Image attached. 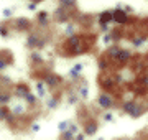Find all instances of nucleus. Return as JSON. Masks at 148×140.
I'll use <instances>...</instances> for the list:
<instances>
[{
	"instance_id": "obj_1",
	"label": "nucleus",
	"mask_w": 148,
	"mask_h": 140,
	"mask_svg": "<svg viewBox=\"0 0 148 140\" xmlns=\"http://www.w3.org/2000/svg\"><path fill=\"white\" fill-rule=\"evenodd\" d=\"M123 109H125V112L130 114V115H133V117H138V115L142 114V107H137L135 102H127L125 106H123Z\"/></svg>"
},
{
	"instance_id": "obj_2",
	"label": "nucleus",
	"mask_w": 148,
	"mask_h": 140,
	"mask_svg": "<svg viewBox=\"0 0 148 140\" xmlns=\"http://www.w3.org/2000/svg\"><path fill=\"white\" fill-rule=\"evenodd\" d=\"M112 97L110 96H106V94H102L101 97H99V104H101V107H104V109H107V107H110L112 106Z\"/></svg>"
},
{
	"instance_id": "obj_3",
	"label": "nucleus",
	"mask_w": 148,
	"mask_h": 140,
	"mask_svg": "<svg viewBox=\"0 0 148 140\" xmlns=\"http://www.w3.org/2000/svg\"><path fill=\"white\" fill-rule=\"evenodd\" d=\"M114 22H117V23H125V22H127V13H123L122 10L114 12Z\"/></svg>"
},
{
	"instance_id": "obj_4",
	"label": "nucleus",
	"mask_w": 148,
	"mask_h": 140,
	"mask_svg": "<svg viewBox=\"0 0 148 140\" xmlns=\"http://www.w3.org/2000/svg\"><path fill=\"white\" fill-rule=\"evenodd\" d=\"M128 58H130V53H128V51H123V49H120V51L117 53V56H115V59L117 61H120V63L128 61Z\"/></svg>"
},
{
	"instance_id": "obj_5",
	"label": "nucleus",
	"mask_w": 148,
	"mask_h": 140,
	"mask_svg": "<svg viewBox=\"0 0 148 140\" xmlns=\"http://www.w3.org/2000/svg\"><path fill=\"white\" fill-rule=\"evenodd\" d=\"M112 20H114V13H110V12H106L101 15V23H109Z\"/></svg>"
},
{
	"instance_id": "obj_6",
	"label": "nucleus",
	"mask_w": 148,
	"mask_h": 140,
	"mask_svg": "<svg viewBox=\"0 0 148 140\" xmlns=\"http://www.w3.org/2000/svg\"><path fill=\"white\" fill-rule=\"evenodd\" d=\"M27 94H28V87L27 86H18L16 87V96H23L25 97Z\"/></svg>"
},
{
	"instance_id": "obj_7",
	"label": "nucleus",
	"mask_w": 148,
	"mask_h": 140,
	"mask_svg": "<svg viewBox=\"0 0 148 140\" xmlns=\"http://www.w3.org/2000/svg\"><path fill=\"white\" fill-rule=\"evenodd\" d=\"M81 71H82V66H81V65L74 66L73 69H71V76H73V78H77V76H79V73H81Z\"/></svg>"
},
{
	"instance_id": "obj_8",
	"label": "nucleus",
	"mask_w": 148,
	"mask_h": 140,
	"mask_svg": "<svg viewBox=\"0 0 148 140\" xmlns=\"http://www.w3.org/2000/svg\"><path fill=\"white\" fill-rule=\"evenodd\" d=\"M95 130H97V124H94V122H92V124L87 125V129H86V134H87V135L95 134Z\"/></svg>"
},
{
	"instance_id": "obj_9",
	"label": "nucleus",
	"mask_w": 148,
	"mask_h": 140,
	"mask_svg": "<svg viewBox=\"0 0 148 140\" xmlns=\"http://www.w3.org/2000/svg\"><path fill=\"white\" fill-rule=\"evenodd\" d=\"M27 27H28V22L25 18H20V20L16 22V28H18V30H23V28H27Z\"/></svg>"
},
{
	"instance_id": "obj_10",
	"label": "nucleus",
	"mask_w": 148,
	"mask_h": 140,
	"mask_svg": "<svg viewBox=\"0 0 148 140\" xmlns=\"http://www.w3.org/2000/svg\"><path fill=\"white\" fill-rule=\"evenodd\" d=\"M46 82L49 84V86H54V84H58V78H56V76H48Z\"/></svg>"
},
{
	"instance_id": "obj_11",
	"label": "nucleus",
	"mask_w": 148,
	"mask_h": 140,
	"mask_svg": "<svg viewBox=\"0 0 148 140\" xmlns=\"http://www.w3.org/2000/svg\"><path fill=\"white\" fill-rule=\"evenodd\" d=\"M59 3H61L63 8H66V7H73L74 5V0H59Z\"/></svg>"
},
{
	"instance_id": "obj_12",
	"label": "nucleus",
	"mask_w": 148,
	"mask_h": 140,
	"mask_svg": "<svg viewBox=\"0 0 148 140\" xmlns=\"http://www.w3.org/2000/svg\"><path fill=\"white\" fill-rule=\"evenodd\" d=\"M10 101V97H8V94H0V106H3V104H7Z\"/></svg>"
},
{
	"instance_id": "obj_13",
	"label": "nucleus",
	"mask_w": 148,
	"mask_h": 140,
	"mask_svg": "<svg viewBox=\"0 0 148 140\" xmlns=\"http://www.w3.org/2000/svg\"><path fill=\"white\" fill-rule=\"evenodd\" d=\"M5 119H8V112H7V109L0 107V120H5Z\"/></svg>"
},
{
	"instance_id": "obj_14",
	"label": "nucleus",
	"mask_w": 148,
	"mask_h": 140,
	"mask_svg": "<svg viewBox=\"0 0 148 140\" xmlns=\"http://www.w3.org/2000/svg\"><path fill=\"white\" fill-rule=\"evenodd\" d=\"M25 101H27L28 104H35V102H36L35 96H32V94H27V96H25Z\"/></svg>"
},
{
	"instance_id": "obj_15",
	"label": "nucleus",
	"mask_w": 148,
	"mask_h": 140,
	"mask_svg": "<svg viewBox=\"0 0 148 140\" xmlns=\"http://www.w3.org/2000/svg\"><path fill=\"white\" fill-rule=\"evenodd\" d=\"M0 35H2V36H8V30H7L5 27H0Z\"/></svg>"
},
{
	"instance_id": "obj_16",
	"label": "nucleus",
	"mask_w": 148,
	"mask_h": 140,
	"mask_svg": "<svg viewBox=\"0 0 148 140\" xmlns=\"http://www.w3.org/2000/svg\"><path fill=\"white\" fill-rule=\"evenodd\" d=\"M64 129L68 130V124H66V122H61V124H59V130H61V132H64Z\"/></svg>"
},
{
	"instance_id": "obj_17",
	"label": "nucleus",
	"mask_w": 148,
	"mask_h": 140,
	"mask_svg": "<svg viewBox=\"0 0 148 140\" xmlns=\"http://www.w3.org/2000/svg\"><path fill=\"white\" fill-rule=\"evenodd\" d=\"M56 104H58V101L53 99V101H49V102H48V107H56Z\"/></svg>"
},
{
	"instance_id": "obj_18",
	"label": "nucleus",
	"mask_w": 148,
	"mask_h": 140,
	"mask_svg": "<svg viewBox=\"0 0 148 140\" xmlns=\"http://www.w3.org/2000/svg\"><path fill=\"white\" fill-rule=\"evenodd\" d=\"M13 112L15 114H23V109H21L20 106H16V107H13Z\"/></svg>"
},
{
	"instance_id": "obj_19",
	"label": "nucleus",
	"mask_w": 148,
	"mask_h": 140,
	"mask_svg": "<svg viewBox=\"0 0 148 140\" xmlns=\"http://www.w3.org/2000/svg\"><path fill=\"white\" fill-rule=\"evenodd\" d=\"M99 68L101 69H107V63L106 61H99Z\"/></svg>"
},
{
	"instance_id": "obj_20",
	"label": "nucleus",
	"mask_w": 148,
	"mask_h": 140,
	"mask_svg": "<svg viewBox=\"0 0 148 140\" xmlns=\"http://www.w3.org/2000/svg\"><path fill=\"white\" fill-rule=\"evenodd\" d=\"M32 58H33V61H41V56H40V54H36V53L33 54Z\"/></svg>"
},
{
	"instance_id": "obj_21",
	"label": "nucleus",
	"mask_w": 148,
	"mask_h": 140,
	"mask_svg": "<svg viewBox=\"0 0 148 140\" xmlns=\"http://www.w3.org/2000/svg\"><path fill=\"white\" fill-rule=\"evenodd\" d=\"M5 66H7V61H3V59L0 58V69H3Z\"/></svg>"
},
{
	"instance_id": "obj_22",
	"label": "nucleus",
	"mask_w": 148,
	"mask_h": 140,
	"mask_svg": "<svg viewBox=\"0 0 148 140\" xmlns=\"http://www.w3.org/2000/svg\"><path fill=\"white\" fill-rule=\"evenodd\" d=\"M28 8H30V10H35V8H36V2H32V3L28 5Z\"/></svg>"
},
{
	"instance_id": "obj_23",
	"label": "nucleus",
	"mask_w": 148,
	"mask_h": 140,
	"mask_svg": "<svg viewBox=\"0 0 148 140\" xmlns=\"http://www.w3.org/2000/svg\"><path fill=\"white\" fill-rule=\"evenodd\" d=\"M32 129H33V132H38V129H40V125H38V124H33V127H32Z\"/></svg>"
},
{
	"instance_id": "obj_24",
	"label": "nucleus",
	"mask_w": 148,
	"mask_h": 140,
	"mask_svg": "<svg viewBox=\"0 0 148 140\" xmlns=\"http://www.w3.org/2000/svg\"><path fill=\"white\" fill-rule=\"evenodd\" d=\"M104 117H106V120H112V115H110V114H107V115H104Z\"/></svg>"
},
{
	"instance_id": "obj_25",
	"label": "nucleus",
	"mask_w": 148,
	"mask_h": 140,
	"mask_svg": "<svg viewBox=\"0 0 148 140\" xmlns=\"http://www.w3.org/2000/svg\"><path fill=\"white\" fill-rule=\"evenodd\" d=\"M33 2H36V3H38V2H41V0H33Z\"/></svg>"
}]
</instances>
